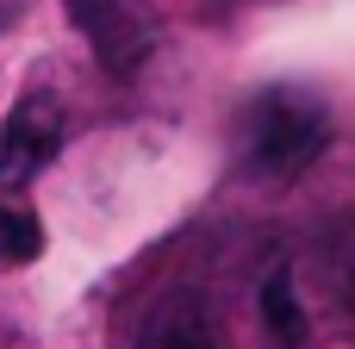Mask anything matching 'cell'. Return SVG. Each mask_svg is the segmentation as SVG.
<instances>
[{
    "label": "cell",
    "mask_w": 355,
    "mask_h": 349,
    "mask_svg": "<svg viewBox=\"0 0 355 349\" xmlns=\"http://www.w3.org/2000/svg\"><path fill=\"white\" fill-rule=\"evenodd\" d=\"M306 318H318L324 331L355 337V219H337L318 231V244L306 250V269H293Z\"/></svg>",
    "instance_id": "obj_2"
},
{
    "label": "cell",
    "mask_w": 355,
    "mask_h": 349,
    "mask_svg": "<svg viewBox=\"0 0 355 349\" xmlns=\"http://www.w3.org/2000/svg\"><path fill=\"white\" fill-rule=\"evenodd\" d=\"M262 318H268V331H275V343L281 349H300L306 343V300H300V281H293V269H275L268 281H262Z\"/></svg>",
    "instance_id": "obj_6"
},
{
    "label": "cell",
    "mask_w": 355,
    "mask_h": 349,
    "mask_svg": "<svg viewBox=\"0 0 355 349\" xmlns=\"http://www.w3.org/2000/svg\"><path fill=\"white\" fill-rule=\"evenodd\" d=\"M37 250H44V231H37V219H31L25 206L0 200V262H6V269H19V262H31Z\"/></svg>",
    "instance_id": "obj_7"
},
{
    "label": "cell",
    "mask_w": 355,
    "mask_h": 349,
    "mask_svg": "<svg viewBox=\"0 0 355 349\" xmlns=\"http://www.w3.org/2000/svg\"><path fill=\"white\" fill-rule=\"evenodd\" d=\"M324 144H331V112L306 87H262L243 106V162L268 181L312 169Z\"/></svg>",
    "instance_id": "obj_1"
},
{
    "label": "cell",
    "mask_w": 355,
    "mask_h": 349,
    "mask_svg": "<svg viewBox=\"0 0 355 349\" xmlns=\"http://www.w3.org/2000/svg\"><path fill=\"white\" fill-rule=\"evenodd\" d=\"M56 144H62V106H56V94H25L6 112V125H0V194L25 187L56 156Z\"/></svg>",
    "instance_id": "obj_4"
},
{
    "label": "cell",
    "mask_w": 355,
    "mask_h": 349,
    "mask_svg": "<svg viewBox=\"0 0 355 349\" xmlns=\"http://www.w3.org/2000/svg\"><path fill=\"white\" fill-rule=\"evenodd\" d=\"M69 19L81 25L106 75H137L156 50V12L144 0H69Z\"/></svg>",
    "instance_id": "obj_3"
},
{
    "label": "cell",
    "mask_w": 355,
    "mask_h": 349,
    "mask_svg": "<svg viewBox=\"0 0 355 349\" xmlns=\"http://www.w3.org/2000/svg\"><path fill=\"white\" fill-rule=\"evenodd\" d=\"M137 349H231V343H225L218 318H212L200 300H187V293H168V300H162V306L144 318Z\"/></svg>",
    "instance_id": "obj_5"
}]
</instances>
